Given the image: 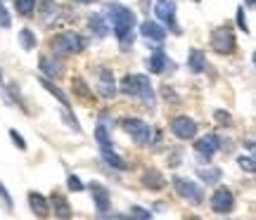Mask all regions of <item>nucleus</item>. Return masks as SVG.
Instances as JSON below:
<instances>
[{
    "mask_svg": "<svg viewBox=\"0 0 256 220\" xmlns=\"http://www.w3.org/2000/svg\"><path fill=\"white\" fill-rule=\"evenodd\" d=\"M142 185H145L147 190H162L166 185V180L159 171H147V173L142 175Z\"/></svg>",
    "mask_w": 256,
    "mask_h": 220,
    "instance_id": "aec40b11",
    "label": "nucleus"
},
{
    "mask_svg": "<svg viewBox=\"0 0 256 220\" xmlns=\"http://www.w3.org/2000/svg\"><path fill=\"white\" fill-rule=\"evenodd\" d=\"M50 206L55 209L57 218H72V206H69V202L64 199L62 194L52 192V197H50Z\"/></svg>",
    "mask_w": 256,
    "mask_h": 220,
    "instance_id": "2eb2a0df",
    "label": "nucleus"
},
{
    "mask_svg": "<svg viewBox=\"0 0 256 220\" xmlns=\"http://www.w3.org/2000/svg\"><path fill=\"white\" fill-rule=\"evenodd\" d=\"M188 69H192L194 73L206 69V57H204L202 50H190V55H188Z\"/></svg>",
    "mask_w": 256,
    "mask_h": 220,
    "instance_id": "a211bd4d",
    "label": "nucleus"
},
{
    "mask_svg": "<svg viewBox=\"0 0 256 220\" xmlns=\"http://www.w3.org/2000/svg\"><path fill=\"white\" fill-rule=\"evenodd\" d=\"M130 216H138V218H150L152 213L145 211V209H140V206H133V209H130Z\"/></svg>",
    "mask_w": 256,
    "mask_h": 220,
    "instance_id": "c9c22d12",
    "label": "nucleus"
},
{
    "mask_svg": "<svg viewBox=\"0 0 256 220\" xmlns=\"http://www.w3.org/2000/svg\"><path fill=\"white\" fill-rule=\"evenodd\" d=\"M121 92H126L130 97H142L145 102L152 104L154 100V95H152V83L147 78L145 73H128L124 76V81H121Z\"/></svg>",
    "mask_w": 256,
    "mask_h": 220,
    "instance_id": "f03ea898",
    "label": "nucleus"
},
{
    "mask_svg": "<svg viewBox=\"0 0 256 220\" xmlns=\"http://www.w3.org/2000/svg\"><path fill=\"white\" fill-rule=\"evenodd\" d=\"M19 43L24 50H34L36 47V33L31 31V28H22L19 31Z\"/></svg>",
    "mask_w": 256,
    "mask_h": 220,
    "instance_id": "a878e982",
    "label": "nucleus"
},
{
    "mask_svg": "<svg viewBox=\"0 0 256 220\" xmlns=\"http://www.w3.org/2000/svg\"><path fill=\"white\" fill-rule=\"evenodd\" d=\"M171 133H174L178 140H192L197 135V123L188 116H176L171 121Z\"/></svg>",
    "mask_w": 256,
    "mask_h": 220,
    "instance_id": "6e6552de",
    "label": "nucleus"
},
{
    "mask_svg": "<svg viewBox=\"0 0 256 220\" xmlns=\"http://www.w3.org/2000/svg\"><path fill=\"white\" fill-rule=\"evenodd\" d=\"M162 95H164V100H166V102L171 100V102H174V104H178V95H176V92L171 90V88H168V85H166L164 90H162Z\"/></svg>",
    "mask_w": 256,
    "mask_h": 220,
    "instance_id": "f704fd0d",
    "label": "nucleus"
},
{
    "mask_svg": "<svg viewBox=\"0 0 256 220\" xmlns=\"http://www.w3.org/2000/svg\"><path fill=\"white\" fill-rule=\"evenodd\" d=\"M88 26H90V31L98 38L107 36V31H110V26H107V21H104V17H102V14H92L90 21H88Z\"/></svg>",
    "mask_w": 256,
    "mask_h": 220,
    "instance_id": "b1692460",
    "label": "nucleus"
},
{
    "mask_svg": "<svg viewBox=\"0 0 256 220\" xmlns=\"http://www.w3.org/2000/svg\"><path fill=\"white\" fill-rule=\"evenodd\" d=\"M0 78H2V76H0Z\"/></svg>",
    "mask_w": 256,
    "mask_h": 220,
    "instance_id": "a19ab883",
    "label": "nucleus"
},
{
    "mask_svg": "<svg viewBox=\"0 0 256 220\" xmlns=\"http://www.w3.org/2000/svg\"><path fill=\"white\" fill-rule=\"evenodd\" d=\"M76 2H83V5H90V2H98V0H76Z\"/></svg>",
    "mask_w": 256,
    "mask_h": 220,
    "instance_id": "4c0bfd02",
    "label": "nucleus"
},
{
    "mask_svg": "<svg viewBox=\"0 0 256 220\" xmlns=\"http://www.w3.org/2000/svg\"><path fill=\"white\" fill-rule=\"evenodd\" d=\"M50 47L57 55H74V52H83L86 50V38L74 33V31H64L60 36L50 40Z\"/></svg>",
    "mask_w": 256,
    "mask_h": 220,
    "instance_id": "7ed1b4c3",
    "label": "nucleus"
},
{
    "mask_svg": "<svg viewBox=\"0 0 256 220\" xmlns=\"http://www.w3.org/2000/svg\"><path fill=\"white\" fill-rule=\"evenodd\" d=\"M95 138H98V142H100V147H112L110 138H107V128L104 126H98V130H95Z\"/></svg>",
    "mask_w": 256,
    "mask_h": 220,
    "instance_id": "cd10ccee",
    "label": "nucleus"
},
{
    "mask_svg": "<svg viewBox=\"0 0 256 220\" xmlns=\"http://www.w3.org/2000/svg\"><path fill=\"white\" fill-rule=\"evenodd\" d=\"M38 9H40V12H38V14H40V19H43V21H48L50 17H55L60 7H57L55 0H38Z\"/></svg>",
    "mask_w": 256,
    "mask_h": 220,
    "instance_id": "393cba45",
    "label": "nucleus"
},
{
    "mask_svg": "<svg viewBox=\"0 0 256 220\" xmlns=\"http://www.w3.org/2000/svg\"><path fill=\"white\" fill-rule=\"evenodd\" d=\"M28 206H31V211L36 213L38 218H48L50 216V202H46L43 194H38V192L28 194Z\"/></svg>",
    "mask_w": 256,
    "mask_h": 220,
    "instance_id": "ddd939ff",
    "label": "nucleus"
},
{
    "mask_svg": "<svg viewBox=\"0 0 256 220\" xmlns=\"http://www.w3.org/2000/svg\"><path fill=\"white\" fill-rule=\"evenodd\" d=\"M211 47L220 55L235 52V33L230 31V26H218L211 31Z\"/></svg>",
    "mask_w": 256,
    "mask_h": 220,
    "instance_id": "39448f33",
    "label": "nucleus"
},
{
    "mask_svg": "<svg viewBox=\"0 0 256 220\" xmlns=\"http://www.w3.org/2000/svg\"><path fill=\"white\" fill-rule=\"evenodd\" d=\"M247 5H249V7H252V5H254V0H247Z\"/></svg>",
    "mask_w": 256,
    "mask_h": 220,
    "instance_id": "58836bf2",
    "label": "nucleus"
},
{
    "mask_svg": "<svg viewBox=\"0 0 256 220\" xmlns=\"http://www.w3.org/2000/svg\"><path fill=\"white\" fill-rule=\"evenodd\" d=\"M154 12H156V17L162 19L166 26H171L174 33H180L178 26H176V0H159V2H156V7H154Z\"/></svg>",
    "mask_w": 256,
    "mask_h": 220,
    "instance_id": "9d476101",
    "label": "nucleus"
},
{
    "mask_svg": "<svg viewBox=\"0 0 256 220\" xmlns=\"http://www.w3.org/2000/svg\"><path fill=\"white\" fill-rule=\"evenodd\" d=\"M10 138L14 140V145H17L19 149H26V142H24V138H22V135H19L17 130H10Z\"/></svg>",
    "mask_w": 256,
    "mask_h": 220,
    "instance_id": "72a5a7b5",
    "label": "nucleus"
},
{
    "mask_svg": "<svg viewBox=\"0 0 256 220\" xmlns=\"http://www.w3.org/2000/svg\"><path fill=\"white\" fill-rule=\"evenodd\" d=\"M240 166H242V168H244V171H249V173H254V159H252V156H242V159H240Z\"/></svg>",
    "mask_w": 256,
    "mask_h": 220,
    "instance_id": "473e14b6",
    "label": "nucleus"
},
{
    "mask_svg": "<svg viewBox=\"0 0 256 220\" xmlns=\"http://www.w3.org/2000/svg\"><path fill=\"white\" fill-rule=\"evenodd\" d=\"M197 175H200L202 180L206 185H216L220 183V168H214V166H206V168H197Z\"/></svg>",
    "mask_w": 256,
    "mask_h": 220,
    "instance_id": "5701e85b",
    "label": "nucleus"
},
{
    "mask_svg": "<svg viewBox=\"0 0 256 220\" xmlns=\"http://www.w3.org/2000/svg\"><path fill=\"white\" fill-rule=\"evenodd\" d=\"M211 209L216 213H220V216H226V213H230L235 209V197H232V192H230L228 187H218V190L214 192V197H211Z\"/></svg>",
    "mask_w": 256,
    "mask_h": 220,
    "instance_id": "423d86ee",
    "label": "nucleus"
},
{
    "mask_svg": "<svg viewBox=\"0 0 256 220\" xmlns=\"http://www.w3.org/2000/svg\"><path fill=\"white\" fill-rule=\"evenodd\" d=\"M214 119H216V123H218L220 128H226V126H230V123H232V119H230L228 111H220V109L214 114Z\"/></svg>",
    "mask_w": 256,
    "mask_h": 220,
    "instance_id": "c85d7f7f",
    "label": "nucleus"
},
{
    "mask_svg": "<svg viewBox=\"0 0 256 220\" xmlns=\"http://www.w3.org/2000/svg\"><path fill=\"white\" fill-rule=\"evenodd\" d=\"M142 5H145V0H142Z\"/></svg>",
    "mask_w": 256,
    "mask_h": 220,
    "instance_id": "ea45409f",
    "label": "nucleus"
},
{
    "mask_svg": "<svg viewBox=\"0 0 256 220\" xmlns=\"http://www.w3.org/2000/svg\"><path fill=\"white\" fill-rule=\"evenodd\" d=\"M238 24H240V28H242V31H247V19H244V9H242V7L238 9Z\"/></svg>",
    "mask_w": 256,
    "mask_h": 220,
    "instance_id": "e433bc0d",
    "label": "nucleus"
},
{
    "mask_svg": "<svg viewBox=\"0 0 256 220\" xmlns=\"http://www.w3.org/2000/svg\"><path fill=\"white\" fill-rule=\"evenodd\" d=\"M40 71L46 73V76L57 78V76L62 73V62H60V59H52V57H40Z\"/></svg>",
    "mask_w": 256,
    "mask_h": 220,
    "instance_id": "f3484780",
    "label": "nucleus"
},
{
    "mask_svg": "<svg viewBox=\"0 0 256 220\" xmlns=\"http://www.w3.org/2000/svg\"><path fill=\"white\" fill-rule=\"evenodd\" d=\"M66 183H69V190H72V192H81L83 190V183L76 178V175H69V180H66Z\"/></svg>",
    "mask_w": 256,
    "mask_h": 220,
    "instance_id": "2f4dec72",
    "label": "nucleus"
},
{
    "mask_svg": "<svg viewBox=\"0 0 256 220\" xmlns=\"http://www.w3.org/2000/svg\"><path fill=\"white\" fill-rule=\"evenodd\" d=\"M14 7L22 17H31L36 9V0H14Z\"/></svg>",
    "mask_w": 256,
    "mask_h": 220,
    "instance_id": "bb28decb",
    "label": "nucleus"
},
{
    "mask_svg": "<svg viewBox=\"0 0 256 220\" xmlns=\"http://www.w3.org/2000/svg\"><path fill=\"white\" fill-rule=\"evenodd\" d=\"M90 194H92V202H95V209L98 213H107L110 211V192H107V187H102L100 183H92L90 185Z\"/></svg>",
    "mask_w": 256,
    "mask_h": 220,
    "instance_id": "f8f14e48",
    "label": "nucleus"
},
{
    "mask_svg": "<svg viewBox=\"0 0 256 220\" xmlns=\"http://www.w3.org/2000/svg\"><path fill=\"white\" fill-rule=\"evenodd\" d=\"M124 130L136 140L138 145H154L156 140H159V133H154L152 126H147L145 121H140V119H126L124 121Z\"/></svg>",
    "mask_w": 256,
    "mask_h": 220,
    "instance_id": "20e7f679",
    "label": "nucleus"
},
{
    "mask_svg": "<svg viewBox=\"0 0 256 220\" xmlns=\"http://www.w3.org/2000/svg\"><path fill=\"white\" fill-rule=\"evenodd\" d=\"M72 88H74V92H76L83 102H92V97H95V95H92V90L88 88V83L83 81V78H78V76L72 81Z\"/></svg>",
    "mask_w": 256,
    "mask_h": 220,
    "instance_id": "4be33fe9",
    "label": "nucleus"
},
{
    "mask_svg": "<svg viewBox=\"0 0 256 220\" xmlns=\"http://www.w3.org/2000/svg\"><path fill=\"white\" fill-rule=\"evenodd\" d=\"M147 66H150V71L152 73H162L168 66V59H166L164 50H154V55L147 59Z\"/></svg>",
    "mask_w": 256,
    "mask_h": 220,
    "instance_id": "6ab92c4d",
    "label": "nucleus"
},
{
    "mask_svg": "<svg viewBox=\"0 0 256 220\" xmlns=\"http://www.w3.org/2000/svg\"><path fill=\"white\" fill-rule=\"evenodd\" d=\"M100 149H102V159H104L112 168H116V171H128V164L114 152V147H100Z\"/></svg>",
    "mask_w": 256,
    "mask_h": 220,
    "instance_id": "dca6fc26",
    "label": "nucleus"
},
{
    "mask_svg": "<svg viewBox=\"0 0 256 220\" xmlns=\"http://www.w3.org/2000/svg\"><path fill=\"white\" fill-rule=\"evenodd\" d=\"M40 85H43V88H46V90L50 92V95H55L57 100L62 102V107H64V109H69V107H72V102H69V97H66V95H64V92L60 90V88H57L55 81H48V78H40Z\"/></svg>",
    "mask_w": 256,
    "mask_h": 220,
    "instance_id": "412c9836",
    "label": "nucleus"
},
{
    "mask_svg": "<svg viewBox=\"0 0 256 220\" xmlns=\"http://www.w3.org/2000/svg\"><path fill=\"white\" fill-rule=\"evenodd\" d=\"M98 92L102 97H114L116 95V85H114V73L107 66L98 69Z\"/></svg>",
    "mask_w": 256,
    "mask_h": 220,
    "instance_id": "9b49d317",
    "label": "nucleus"
},
{
    "mask_svg": "<svg viewBox=\"0 0 256 220\" xmlns=\"http://www.w3.org/2000/svg\"><path fill=\"white\" fill-rule=\"evenodd\" d=\"M0 199H2V204H5V209H8V211H12V197H10V192L5 190L2 180H0Z\"/></svg>",
    "mask_w": 256,
    "mask_h": 220,
    "instance_id": "c756f323",
    "label": "nucleus"
},
{
    "mask_svg": "<svg viewBox=\"0 0 256 220\" xmlns=\"http://www.w3.org/2000/svg\"><path fill=\"white\" fill-rule=\"evenodd\" d=\"M10 24H12V19H10L8 9H5V5L0 2V28H10Z\"/></svg>",
    "mask_w": 256,
    "mask_h": 220,
    "instance_id": "7c9ffc66",
    "label": "nucleus"
},
{
    "mask_svg": "<svg viewBox=\"0 0 256 220\" xmlns=\"http://www.w3.org/2000/svg\"><path fill=\"white\" fill-rule=\"evenodd\" d=\"M140 33H142L147 40H156V43H162V40L166 38V31H164V28L159 26L156 21H150V19L140 24Z\"/></svg>",
    "mask_w": 256,
    "mask_h": 220,
    "instance_id": "4468645a",
    "label": "nucleus"
},
{
    "mask_svg": "<svg viewBox=\"0 0 256 220\" xmlns=\"http://www.w3.org/2000/svg\"><path fill=\"white\" fill-rule=\"evenodd\" d=\"M218 149H220V138L218 135H211V133L194 142V152H197V156H200V159H206V161H209Z\"/></svg>",
    "mask_w": 256,
    "mask_h": 220,
    "instance_id": "1a4fd4ad",
    "label": "nucleus"
},
{
    "mask_svg": "<svg viewBox=\"0 0 256 220\" xmlns=\"http://www.w3.org/2000/svg\"><path fill=\"white\" fill-rule=\"evenodd\" d=\"M104 14L112 19V26H114V33L119 38V43L124 50L133 45V26H136V14L126 7V5H119V2H110L104 5Z\"/></svg>",
    "mask_w": 256,
    "mask_h": 220,
    "instance_id": "f257e3e1",
    "label": "nucleus"
},
{
    "mask_svg": "<svg viewBox=\"0 0 256 220\" xmlns=\"http://www.w3.org/2000/svg\"><path fill=\"white\" fill-rule=\"evenodd\" d=\"M174 190L178 192V197H183V199H188V202L202 204L200 187L192 183V180H188V178H174Z\"/></svg>",
    "mask_w": 256,
    "mask_h": 220,
    "instance_id": "0eeeda50",
    "label": "nucleus"
}]
</instances>
